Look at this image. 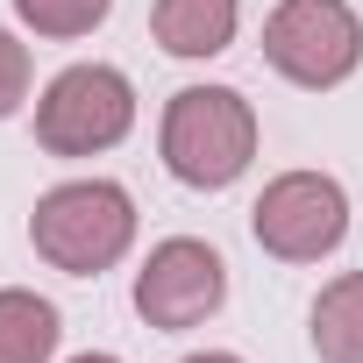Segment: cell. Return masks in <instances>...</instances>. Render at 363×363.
I'll use <instances>...</instances> for the list:
<instances>
[{"label":"cell","instance_id":"obj_7","mask_svg":"<svg viewBox=\"0 0 363 363\" xmlns=\"http://www.w3.org/2000/svg\"><path fill=\"white\" fill-rule=\"evenodd\" d=\"M235 29H242V0H150V36L164 57L207 65L235 43Z\"/></svg>","mask_w":363,"mask_h":363},{"label":"cell","instance_id":"obj_4","mask_svg":"<svg viewBox=\"0 0 363 363\" xmlns=\"http://www.w3.org/2000/svg\"><path fill=\"white\" fill-rule=\"evenodd\" d=\"M128 128H135V86L121 65H65L36 93V143L65 164L128 143Z\"/></svg>","mask_w":363,"mask_h":363},{"label":"cell","instance_id":"obj_1","mask_svg":"<svg viewBox=\"0 0 363 363\" xmlns=\"http://www.w3.org/2000/svg\"><path fill=\"white\" fill-rule=\"evenodd\" d=\"M157 157L178 186L228 193L257 164V107L235 86H178L157 121Z\"/></svg>","mask_w":363,"mask_h":363},{"label":"cell","instance_id":"obj_5","mask_svg":"<svg viewBox=\"0 0 363 363\" xmlns=\"http://www.w3.org/2000/svg\"><path fill=\"white\" fill-rule=\"evenodd\" d=\"M250 235L278 264H320L349 242V193L328 171H278L250 207Z\"/></svg>","mask_w":363,"mask_h":363},{"label":"cell","instance_id":"obj_9","mask_svg":"<svg viewBox=\"0 0 363 363\" xmlns=\"http://www.w3.org/2000/svg\"><path fill=\"white\" fill-rule=\"evenodd\" d=\"M65 342V320L43 292L0 285V363H50Z\"/></svg>","mask_w":363,"mask_h":363},{"label":"cell","instance_id":"obj_12","mask_svg":"<svg viewBox=\"0 0 363 363\" xmlns=\"http://www.w3.org/2000/svg\"><path fill=\"white\" fill-rule=\"evenodd\" d=\"M178 363H242L235 349H193V356H178Z\"/></svg>","mask_w":363,"mask_h":363},{"label":"cell","instance_id":"obj_2","mask_svg":"<svg viewBox=\"0 0 363 363\" xmlns=\"http://www.w3.org/2000/svg\"><path fill=\"white\" fill-rule=\"evenodd\" d=\"M29 242L65 278H100L135 250V200L121 178H65L29 214Z\"/></svg>","mask_w":363,"mask_h":363},{"label":"cell","instance_id":"obj_10","mask_svg":"<svg viewBox=\"0 0 363 363\" xmlns=\"http://www.w3.org/2000/svg\"><path fill=\"white\" fill-rule=\"evenodd\" d=\"M114 15V0H15V22L43 43H79Z\"/></svg>","mask_w":363,"mask_h":363},{"label":"cell","instance_id":"obj_13","mask_svg":"<svg viewBox=\"0 0 363 363\" xmlns=\"http://www.w3.org/2000/svg\"><path fill=\"white\" fill-rule=\"evenodd\" d=\"M72 363H121V356H107V349H86V356H72Z\"/></svg>","mask_w":363,"mask_h":363},{"label":"cell","instance_id":"obj_3","mask_svg":"<svg viewBox=\"0 0 363 363\" xmlns=\"http://www.w3.org/2000/svg\"><path fill=\"white\" fill-rule=\"evenodd\" d=\"M264 65L299 93H335L363 65V15L349 0H278L264 15Z\"/></svg>","mask_w":363,"mask_h":363},{"label":"cell","instance_id":"obj_8","mask_svg":"<svg viewBox=\"0 0 363 363\" xmlns=\"http://www.w3.org/2000/svg\"><path fill=\"white\" fill-rule=\"evenodd\" d=\"M306 342L320 363H363V271H342L313 292Z\"/></svg>","mask_w":363,"mask_h":363},{"label":"cell","instance_id":"obj_11","mask_svg":"<svg viewBox=\"0 0 363 363\" xmlns=\"http://www.w3.org/2000/svg\"><path fill=\"white\" fill-rule=\"evenodd\" d=\"M29 79H36V65H29V43H22L15 29H0V121H8V114H22V100H29Z\"/></svg>","mask_w":363,"mask_h":363},{"label":"cell","instance_id":"obj_6","mask_svg":"<svg viewBox=\"0 0 363 363\" xmlns=\"http://www.w3.org/2000/svg\"><path fill=\"white\" fill-rule=\"evenodd\" d=\"M228 306V264L200 235H164L135 271V313L157 335H186Z\"/></svg>","mask_w":363,"mask_h":363}]
</instances>
